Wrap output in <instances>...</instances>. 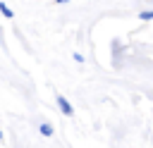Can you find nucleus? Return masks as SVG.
<instances>
[{
    "label": "nucleus",
    "mask_w": 153,
    "mask_h": 148,
    "mask_svg": "<svg viewBox=\"0 0 153 148\" xmlns=\"http://www.w3.org/2000/svg\"><path fill=\"white\" fill-rule=\"evenodd\" d=\"M74 62H84V55L81 53H74Z\"/></svg>",
    "instance_id": "nucleus-5"
},
{
    "label": "nucleus",
    "mask_w": 153,
    "mask_h": 148,
    "mask_svg": "<svg viewBox=\"0 0 153 148\" xmlns=\"http://www.w3.org/2000/svg\"><path fill=\"white\" fill-rule=\"evenodd\" d=\"M139 19H141V21H151V19H153V10H148V12H141V14H139Z\"/></svg>",
    "instance_id": "nucleus-4"
},
{
    "label": "nucleus",
    "mask_w": 153,
    "mask_h": 148,
    "mask_svg": "<svg viewBox=\"0 0 153 148\" xmlns=\"http://www.w3.org/2000/svg\"><path fill=\"white\" fill-rule=\"evenodd\" d=\"M0 12H2V17H7V19H12V17H14V12L10 10V5H7V2H0Z\"/></svg>",
    "instance_id": "nucleus-3"
},
{
    "label": "nucleus",
    "mask_w": 153,
    "mask_h": 148,
    "mask_svg": "<svg viewBox=\"0 0 153 148\" xmlns=\"http://www.w3.org/2000/svg\"><path fill=\"white\" fill-rule=\"evenodd\" d=\"M0 141H2V131H0Z\"/></svg>",
    "instance_id": "nucleus-7"
},
{
    "label": "nucleus",
    "mask_w": 153,
    "mask_h": 148,
    "mask_svg": "<svg viewBox=\"0 0 153 148\" xmlns=\"http://www.w3.org/2000/svg\"><path fill=\"white\" fill-rule=\"evenodd\" d=\"M38 131H41V136L50 138V136H53V124H50V122H41V124H38Z\"/></svg>",
    "instance_id": "nucleus-2"
},
{
    "label": "nucleus",
    "mask_w": 153,
    "mask_h": 148,
    "mask_svg": "<svg viewBox=\"0 0 153 148\" xmlns=\"http://www.w3.org/2000/svg\"><path fill=\"white\" fill-rule=\"evenodd\" d=\"M57 107H60V112H62L65 117H72V115H74V107H72V103H69L65 95H57Z\"/></svg>",
    "instance_id": "nucleus-1"
},
{
    "label": "nucleus",
    "mask_w": 153,
    "mask_h": 148,
    "mask_svg": "<svg viewBox=\"0 0 153 148\" xmlns=\"http://www.w3.org/2000/svg\"><path fill=\"white\" fill-rule=\"evenodd\" d=\"M69 0H55V5H67Z\"/></svg>",
    "instance_id": "nucleus-6"
}]
</instances>
